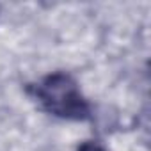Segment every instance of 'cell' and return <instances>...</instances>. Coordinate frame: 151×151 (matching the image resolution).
<instances>
[{
	"mask_svg": "<svg viewBox=\"0 0 151 151\" xmlns=\"http://www.w3.org/2000/svg\"><path fill=\"white\" fill-rule=\"evenodd\" d=\"M25 91L41 110L55 117L68 121L91 119V105L82 94L77 80L69 73H50L39 82L29 84Z\"/></svg>",
	"mask_w": 151,
	"mask_h": 151,
	"instance_id": "6da1fadb",
	"label": "cell"
},
{
	"mask_svg": "<svg viewBox=\"0 0 151 151\" xmlns=\"http://www.w3.org/2000/svg\"><path fill=\"white\" fill-rule=\"evenodd\" d=\"M77 151H107V149L98 140H86L77 147Z\"/></svg>",
	"mask_w": 151,
	"mask_h": 151,
	"instance_id": "7a4b0ae2",
	"label": "cell"
}]
</instances>
